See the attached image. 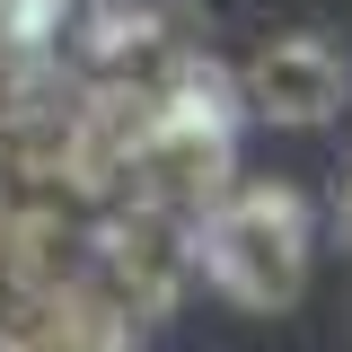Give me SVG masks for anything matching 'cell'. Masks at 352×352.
Segmentation results:
<instances>
[{
    "mask_svg": "<svg viewBox=\"0 0 352 352\" xmlns=\"http://www.w3.org/2000/svg\"><path fill=\"white\" fill-rule=\"evenodd\" d=\"M344 53L335 44H317V36H282V44H264L256 62H247V80H238V97H247V115H264V124H335L344 115Z\"/></svg>",
    "mask_w": 352,
    "mask_h": 352,
    "instance_id": "obj_2",
    "label": "cell"
},
{
    "mask_svg": "<svg viewBox=\"0 0 352 352\" xmlns=\"http://www.w3.org/2000/svg\"><path fill=\"white\" fill-rule=\"evenodd\" d=\"M194 264L256 317L291 308L308 291V203L291 185H229L194 220Z\"/></svg>",
    "mask_w": 352,
    "mask_h": 352,
    "instance_id": "obj_1",
    "label": "cell"
},
{
    "mask_svg": "<svg viewBox=\"0 0 352 352\" xmlns=\"http://www.w3.org/2000/svg\"><path fill=\"white\" fill-rule=\"evenodd\" d=\"M344 229H352V176H344Z\"/></svg>",
    "mask_w": 352,
    "mask_h": 352,
    "instance_id": "obj_3",
    "label": "cell"
}]
</instances>
